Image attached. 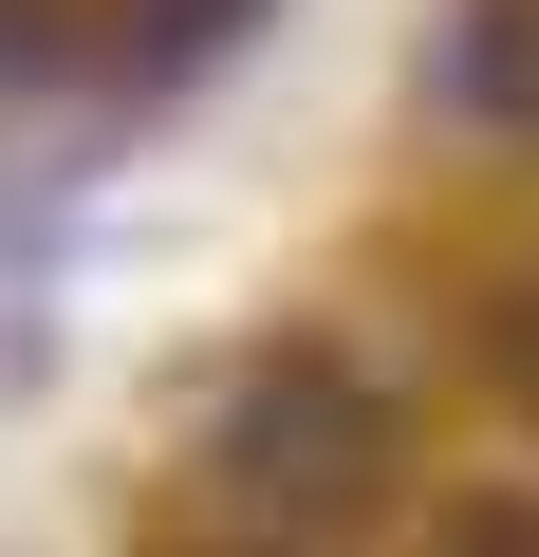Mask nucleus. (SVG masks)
Returning a JSON list of instances; mask_svg holds the SVG:
<instances>
[{
    "label": "nucleus",
    "mask_w": 539,
    "mask_h": 557,
    "mask_svg": "<svg viewBox=\"0 0 539 557\" xmlns=\"http://www.w3.org/2000/svg\"><path fill=\"white\" fill-rule=\"evenodd\" d=\"M372 446H391V428H372V391H354L335 354H280V372L223 409V465H242L260 502H354V483H372Z\"/></svg>",
    "instance_id": "obj_1"
},
{
    "label": "nucleus",
    "mask_w": 539,
    "mask_h": 557,
    "mask_svg": "<svg viewBox=\"0 0 539 557\" xmlns=\"http://www.w3.org/2000/svg\"><path fill=\"white\" fill-rule=\"evenodd\" d=\"M446 112L539 131V0H465V20H446Z\"/></svg>",
    "instance_id": "obj_2"
},
{
    "label": "nucleus",
    "mask_w": 539,
    "mask_h": 557,
    "mask_svg": "<svg viewBox=\"0 0 539 557\" xmlns=\"http://www.w3.org/2000/svg\"><path fill=\"white\" fill-rule=\"evenodd\" d=\"M428 557H539V502H502V483H483V502H446V520H428Z\"/></svg>",
    "instance_id": "obj_3"
},
{
    "label": "nucleus",
    "mask_w": 539,
    "mask_h": 557,
    "mask_svg": "<svg viewBox=\"0 0 539 557\" xmlns=\"http://www.w3.org/2000/svg\"><path fill=\"white\" fill-rule=\"evenodd\" d=\"M502 372L539 391V278H520V298H502Z\"/></svg>",
    "instance_id": "obj_4"
},
{
    "label": "nucleus",
    "mask_w": 539,
    "mask_h": 557,
    "mask_svg": "<svg viewBox=\"0 0 539 557\" xmlns=\"http://www.w3.org/2000/svg\"><path fill=\"white\" fill-rule=\"evenodd\" d=\"M149 20H168V38H223V20H242V0H149Z\"/></svg>",
    "instance_id": "obj_5"
},
{
    "label": "nucleus",
    "mask_w": 539,
    "mask_h": 557,
    "mask_svg": "<svg viewBox=\"0 0 539 557\" xmlns=\"http://www.w3.org/2000/svg\"><path fill=\"white\" fill-rule=\"evenodd\" d=\"M0 57H20V0H0Z\"/></svg>",
    "instance_id": "obj_6"
}]
</instances>
